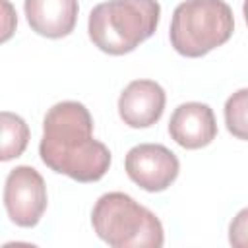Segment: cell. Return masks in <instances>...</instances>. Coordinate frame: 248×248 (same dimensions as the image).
<instances>
[{
  "label": "cell",
  "instance_id": "cell-13",
  "mask_svg": "<svg viewBox=\"0 0 248 248\" xmlns=\"http://www.w3.org/2000/svg\"><path fill=\"white\" fill-rule=\"evenodd\" d=\"M242 12H244V19L248 23V0H244V6H242Z\"/></svg>",
  "mask_w": 248,
  "mask_h": 248
},
{
  "label": "cell",
  "instance_id": "cell-9",
  "mask_svg": "<svg viewBox=\"0 0 248 248\" xmlns=\"http://www.w3.org/2000/svg\"><path fill=\"white\" fill-rule=\"evenodd\" d=\"M25 17L29 27L46 39L70 35L78 21V0H25Z\"/></svg>",
  "mask_w": 248,
  "mask_h": 248
},
{
  "label": "cell",
  "instance_id": "cell-8",
  "mask_svg": "<svg viewBox=\"0 0 248 248\" xmlns=\"http://www.w3.org/2000/svg\"><path fill=\"white\" fill-rule=\"evenodd\" d=\"M170 138L184 149H202L217 136L215 114L205 103H182L169 120Z\"/></svg>",
  "mask_w": 248,
  "mask_h": 248
},
{
  "label": "cell",
  "instance_id": "cell-12",
  "mask_svg": "<svg viewBox=\"0 0 248 248\" xmlns=\"http://www.w3.org/2000/svg\"><path fill=\"white\" fill-rule=\"evenodd\" d=\"M229 242L234 248H248V207L232 217L229 225Z\"/></svg>",
  "mask_w": 248,
  "mask_h": 248
},
{
  "label": "cell",
  "instance_id": "cell-10",
  "mask_svg": "<svg viewBox=\"0 0 248 248\" xmlns=\"http://www.w3.org/2000/svg\"><path fill=\"white\" fill-rule=\"evenodd\" d=\"M0 128H2V145H0V159L10 161L19 157L27 143H29V126L25 120L10 110H2L0 114Z\"/></svg>",
  "mask_w": 248,
  "mask_h": 248
},
{
  "label": "cell",
  "instance_id": "cell-6",
  "mask_svg": "<svg viewBox=\"0 0 248 248\" xmlns=\"http://www.w3.org/2000/svg\"><path fill=\"white\" fill-rule=\"evenodd\" d=\"M126 174L145 192H163L178 176V157L161 143L134 145L124 159Z\"/></svg>",
  "mask_w": 248,
  "mask_h": 248
},
{
  "label": "cell",
  "instance_id": "cell-2",
  "mask_svg": "<svg viewBox=\"0 0 248 248\" xmlns=\"http://www.w3.org/2000/svg\"><path fill=\"white\" fill-rule=\"evenodd\" d=\"M159 19L157 0H107L91 10L87 33L99 50L122 56L147 41L157 31Z\"/></svg>",
  "mask_w": 248,
  "mask_h": 248
},
{
  "label": "cell",
  "instance_id": "cell-4",
  "mask_svg": "<svg viewBox=\"0 0 248 248\" xmlns=\"http://www.w3.org/2000/svg\"><path fill=\"white\" fill-rule=\"evenodd\" d=\"M232 31L234 17L225 0H186L172 12L169 39L178 54L200 58L225 45Z\"/></svg>",
  "mask_w": 248,
  "mask_h": 248
},
{
  "label": "cell",
  "instance_id": "cell-1",
  "mask_svg": "<svg viewBox=\"0 0 248 248\" xmlns=\"http://www.w3.org/2000/svg\"><path fill=\"white\" fill-rule=\"evenodd\" d=\"M39 155L50 170L78 182H97L110 167V151L93 138V118L78 101H62L46 110Z\"/></svg>",
  "mask_w": 248,
  "mask_h": 248
},
{
  "label": "cell",
  "instance_id": "cell-5",
  "mask_svg": "<svg viewBox=\"0 0 248 248\" xmlns=\"http://www.w3.org/2000/svg\"><path fill=\"white\" fill-rule=\"evenodd\" d=\"M4 207L17 227H35L46 209V184L37 169L19 165L12 169L4 184Z\"/></svg>",
  "mask_w": 248,
  "mask_h": 248
},
{
  "label": "cell",
  "instance_id": "cell-7",
  "mask_svg": "<svg viewBox=\"0 0 248 248\" xmlns=\"http://www.w3.org/2000/svg\"><path fill=\"white\" fill-rule=\"evenodd\" d=\"M165 89L153 79L130 81L118 97V114L130 128H149L163 116Z\"/></svg>",
  "mask_w": 248,
  "mask_h": 248
},
{
  "label": "cell",
  "instance_id": "cell-11",
  "mask_svg": "<svg viewBox=\"0 0 248 248\" xmlns=\"http://www.w3.org/2000/svg\"><path fill=\"white\" fill-rule=\"evenodd\" d=\"M225 124L234 138L248 141V87L234 91L227 99Z\"/></svg>",
  "mask_w": 248,
  "mask_h": 248
},
{
  "label": "cell",
  "instance_id": "cell-3",
  "mask_svg": "<svg viewBox=\"0 0 248 248\" xmlns=\"http://www.w3.org/2000/svg\"><path fill=\"white\" fill-rule=\"evenodd\" d=\"M91 225L112 248H159L165 242L159 217L124 192L103 194L93 205Z\"/></svg>",
  "mask_w": 248,
  "mask_h": 248
}]
</instances>
